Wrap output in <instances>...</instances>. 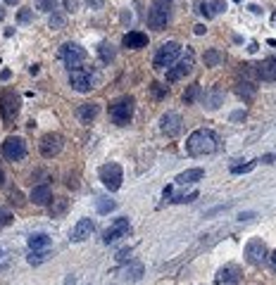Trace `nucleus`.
<instances>
[{"label":"nucleus","instance_id":"1","mask_svg":"<svg viewBox=\"0 0 276 285\" xmlns=\"http://www.w3.org/2000/svg\"><path fill=\"white\" fill-rule=\"evenodd\" d=\"M217 147H219V138H217V133L210 131V129H198L188 136L186 140V152L190 157H203V154H212L217 152Z\"/></svg>","mask_w":276,"mask_h":285},{"label":"nucleus","instance_id":"2","mask_svg":"<svg viewBox=\"0 0 276 285\" xmlns=\"http://www.w3.org/2000/svg\"><path fill=\"white\" fill-rule=\"evenodd\" d=\"M169 22H172V0H155L150 5L148 24L155 31H162Z\"/></svg>","mask_w":276,"mask_h":285},{"label":"nucleus","instance_id":"3","mask_svg":"<svg viewBox=\"0 0 276 285\" xmlns=\"http://www.w3.org/2000/svg\"><path fill=\"white\" fill-rule=\"evenodd\" d=\"M179 55H181V43L167 40V43H162V46L157 48V53L152 57V67H155V69H169L174 62H176Z\"/></svg>","mask_w":276,"mask_h":285},{"label":"nucleus","instance_id":"4","mask_svg":"<svg viewBox=\"0 0 276 285\" xmlns=\"http://www.w3.org/2000/svg\"><path fill=\"white\" fill-rule=\"evenodd\" d=\"M134 105H136V100L131 95H124V98L114 100L110 105V119L117 126H127L131 121V116H134Z\"/></svg>","mask_w":276,"mask_h":285},{"label":"nucleus","instance_id":"5","mask_svg":"<svg viewBox=\"0 0 276 285\" xmlns=\"http://www.w3.org/2000/svg\"><path fill=\"white\" fill-rule=\"evenodd\" d=\"M98 176H100L103 185L107 188V190H110V193L119 190V188H122V181H124L122 167H119V164H114V162L103 164V167H100V171H98Z\"/></svg>","mask_w":276,"mask_h":285},{"label":"nucleus","instance_id":"6","mask_svg":"<svg viewBox=\"0 0 276 285\" xmlns=\"http://www.w3.org/2000/svg\"><path fill=\"white\" fill-rule=\"evenodd\" d=\"M95 81H98V76L91 69H86V67H79V69L69 71V86L79 93H88L91 88H95Z\"/></svg>","mask_w":276,"mask_h":285},{"label":"nucleus","instance_id":"7","mask_svg":"<svg viewBox=\"0 0 276 285\" xmlns=\"http://www.w3.org/2000/svg\"><path fill=\"white\" fill-rule=\"evenodd\" d=\"M60 57H62V62L69 67V71H71V69H79L81 64H84V60L88 57V53L79 46V43H64V46L60 48Z\"/></svg>","mask_w":276,"mask_h":285},{"label":"nucleus","instance_id":"8","mask_svg":"<svg viewBox=\"0 0 276 285\" xmlns=\"http://www.w3.org/2000/svg\"><path fill=\"white\" fill-rule=\"evenodd\" d=\"M245 259L253 264V266H264V264L269 262V250H267V245H264L260 238L248 240V245H245Z\"/></svg>","mask_w":276,"mask_h":285},{"label":"nucleus","instance_id":"9","mask_svg":"<svg viewBox=\"0 0 276 285\" xmlns=\"http://www.w3.org/2000/svg\"><path fill=\"white\" fill-rule=\"evenodd\" d=\"M0 152H3V157L8 162H19V159H24V154H26V143L19 136H10V138H5Z\"/></svg>","mask_w":276,"mask_h":285},{"label":"nucleus","instance_id":"10","mask_svg":"<svg viewBox=\"0 0 276 285\" xmlns=\"http://www.w3.org/2000/svg\"><path fill=\"white\" fill-rule=\"evenodd\" d=\"M0 114L5 121H12L19 114V95L15 91H3L0 93Z\"/></svg>","mask_w":276,"mask_h":285},{"label":"nucleus","instance_id":"11","mask_svg":"<svg viewBox=\"0 0 276 285\" xmlns=\"http://www.w3.org/2000/svg\"><path fill=\"white\" fill-rule=\"evenodd\" d=\"M62 145H64V138L60 133H46L43 138H41V154L48 157V159H53L57 154L62 152Z\"/></svg>","mask_w":276,"mask_h":285},{"label":"nucleus","instance_id":"12","mask_svg":"<svg viewBox=\"0 0 276 285\" xmlns=\"http://www.w3.org/2000/svg\"><path fill=\"white\" fill-rule=\"evenodd\" d=\"M131 233V224H129V219H114V224L107 228V231L103 233V242L105 245H110V242H117L119 238H124V235H129Z\"/></svg>","mask_w":276,"mask_h":285},{"label":"nucleus","instance_id":"13","mask_svg":"<svg viewBox=\"0 0 276 285\" xmlns=\"http://www.w3.org/2000/svg\"><path fill=\"white\" fill-rule=\"evenodd\" d=\"M193 64H195V57H193V53L188 50L186 57H181L176 67H172V69L167 71V81H181L183 76H188L190 71H193Z\"/></svg>","mask_w":276,"mask_h":285},{"label":"nucleus","instance_id":"14","mask_svg":"<svg viewBox=\"0 0 276 285\" xmlns=\"http://www.w3.org/2000/svg\"><path fill=\"white\" fill-rule=\"evenodd\" d=\"M181 114L179 112H167V114H162V119H160V129H162V133H167L169 138H174V136H179L181 133Z\"/></svg>","mask_w":276,"mask_h":285},{"label":"nucleus","instance_id":"15","mask_svg":"<svg viewBox=\"0 0 276 285\" xmlns=\"http://www.w3.org/2000/svg\"><path fill=\"white\" fill-rule=\"evenodd\" d=\"M241 269H238L236 264H226V266H221L217 271V285H238L241 283Z\"/></svg>","mask_w":276,"mask_h":285},{"label":"nucleus","instance_id":"16","mask_svg":"<svg viewBox=\"0 0 276 285\" xmlns=\"http://www.w3.org/2000/svg\"><path fill=\"white\" fill-rule=\"evenodd\" d=\"M93 231H95V224L91 221V219H79V221L74 224V228H71L69 240L71 242H81V240L91 238V233Z\"/></svg>","mask_w":276,"mask_h":285},{"label":"nucleus","instance_id":"17","mask_svg":"<svg viewBox=\"0 0 276 285\" xmlns=\"http://www.w3.org/2000/svg\"><path fill=\"white\" fill-rule=\"evenodd\" d=\"M122 46L129 48V50H141V48L148 46V36L143 31H129V33H124V38H122Z\"/></svg>","mask_w":276,"mask_h":285},{"label":"nucleus","instance_id":"18","mask_svg":"<svg viewBox=\"0 0 276 285\" xmlns=\"http://www.w3.org/2000/svg\"><path fill=\"white\" fill-rule=\"evenodd\" d=\"M31 202L33 205H38V207H43V205H48V202L53 200V190H50V185L48 183H41V185H33L31 188Z\"/></svg>","mask_w":276,"mask_h":285},{"label":"nucleus","instance_id":"19","mask_svg":"<svg viewBox=\"0 0 276 285\" xmlns=\"http://www.w3.org/2000/svg\"><path fill=\"white\" fill-rule=\"evenodd\" d=\"M257 76L262 81H276V57H267L262 64H257Z\"/></svg>","mask_w":276,"mask_h":285},{"label":"nucleus","instance_id":"20","mask_svg":"<svg viewBox=\"0 0 276 285\" xmlns=\"http://www.w3.org/2000/svg\"><path fill=\"white\" fill-rule=\"evenodd\" d=\"M141 278H143V264L138 262H131L127 269L122 271V280L124 283H138Z\"/></svg>","mask_w":276,"mask_h":285},{"label":"nucleus","instance_id":"21","mask_svg":"<svg viewBox=\"0 0 276 285\" xmlns=\"http://www.w3.org/2000/svg\"><path fill=\"white\" fill-rule=\"evenodd\" d=\"M205 178V169H186L183 174L176 176V183L179 185H186V183H198Z\"/></svg>","mask_w":276,"mask_h":285},{"label":"nucleus","instance_id":"22","mask_svg":"<svg viewBox=\"0 0 276 285\" xmlns=\"http://www.w3.org/2000/svg\"><path fill=\"white\" fill-rule=\"evenodd\" d=\"M203 102H205L207 109H217L224 102V93L219 91V88H212V91H207L205 95H203Z\"/></svg>","mask_w":276,"mask_h":285},{"label":"nucleus","instance_id":"23","mask_svg":"<svg viewBox=\"0 0 276 285\" xmlns=\"http://www.w3.org/2000/svg\"><path fill=\"white\" fill-rule=\"evenodd\" d=\"M98 112H100V107L95 105V102H86V105H81L79 107V119L84 124H91L98 116Z\"/></svg>","mask_w":276,"mask_h":285},{"label":"nucleus","instance_id":"24","mask_svg":"<svg viewBox=\"0 0 276 285\" xmlns=\"http://www.w3.org/2000/svg\"><path fill=\"white\" fill-rule=\"evenodd\" d=\"M50 247V235L48 233H33L29 235V250H48Z\"/></svg>","mask_w":276,"mask_h":285},{"label":"nucleus","instance_id":"25","mask_svg":"<svg viewBox=\"0 0 276 285\" xmlns=\"http://www.w3.org/2000/svg\"><path fill=\"white\" fill-rule=\"evenodd\" d=\"M67 207H69V200H67V197H55V200L50 202L48 212H50L53 219H57V216H62L64 212H67Z\"/></svg>","mask_w":276,"mask_h":285},{"label":"nucleus","instance_id":"26","mask_svg":"<svg viewBox=\"0 0 276 285\" xmlns=\"http://www.w3.org/2000/svg\"><path fill=\"white\" fill-rule=\"evenodd\" d=\"M48 257H50V250H31L29 257H26V262L31 264V266H38V264L48 262Z\"/></svg>","mask_w":276,"mask_h":285},{"label":"nucleus","instance_id":"27","mask_svg":"<svg viewBox=\"0 0 276 285\" xmlns=\"http://www.w3.org/2000/svg\"><path fill=\"white\" fill-rule=\"evenodd\" d=\"M98 55H100V60H103L105 64H110V62L114 60V48H112V43L103 40V43L98 46Z\"/></svg>","mask_w":276,"mask_h":285},{"label":"nucleus","instance_id":"28","mask_svg":"<svg viewBox=\"0 0 276 285\" xmlns=\"http://www.w3.org/2000/svg\"><path fill=\"white\" fill-rule=\"evenodd\" d=\"M221 62H224V53H219V50H207L205 53V64L207 67H219Z\"/></svg>","mask_w":276,"mask_h":285},{"label":"nucleus","instance_id":"29","mask_svg":"<svg viewBox=\"0 0 276 285\" xmlns=\"http://www.w3.org/2000/svg\"><path fill=\"white\" fill-rule=\"evenodd\" d=\"M236 91H238V95H243L245 100H250V98L255 95V86L250 84V81H243V84H238Z\"/></svg>","mask_w":276,"mask_h":285},{"label":"nucleus","instance_id":"30","mask_svg":"<svg viewBox=\"0 0 276 285\" xmlns=\"http://www.w3.org/2000/svg\"><path fill=\"white\" fill-rule=\"evenodd\" d=\"M114 207H117L114 200H107V197H100V200H98V214H107V212H112Z\"/></svg>","mask_w":276,"mask_h":285},{"label":"nucleus","instance_id":"31","mask_svg":"<svg viewBox=\"0 0 276 285\" xmlns=\"http://www.w3.org/2000/svg\"><path fill=\"white\" fill-rule=\"evenodd\" d=\"M257 167V162H248V164H233L231 167V174H248V171H253Z\"/></svg>","mask_w":276,"mask_h":285},{"label":"nucleus","instance_id":"32","mask_svg":"<svg viewBox=\"0 0 276 285\" xmlns=\"http://www.w3.org/2000/svg\"><path fill=\"white\" fill-rule=\"evenodd\" d=\"M224 10H226V0H210V12H212V17L221 15Z\"/></svg>","mask_w":276,"mask_h":285},{"label":"nucleus","instance_id":"33","mask_svg":"<svg viewBox=\"0 0 276 285\" xmlns=\"http://www.w3.org/2000/svg\"><path fill=\"white\" fill-rule=\"evenodd\" d=\"M31 19H33V10H29V8L19 10V15H17V22H19V24H29Z\"/></svg>","mask_w":276,"mask_h":285},{"label":"nucleus","instance_id":"34","mask_svg":"<svg viewBox=\"0 0 276 285\" xmlns=\"http://www.w3.org/2000/svg\"><path fill=\"white\" fill-rule=\"evenodd\" d=\"M64 22H67V19H64L62 15H57V12H53V15H50V29H62L64 26Z\"/></svg>","mask_w":276,"mask_h":285},{"label":"nucleus","instance_id":"35","mask_svg":"<svg viewBox=\"0 0 276 285\" xmlns=\"http://www.w3.org/2000/svg\"><path fill=\"white\" fill-rule=\"evenodd\" d=\"M198 95H200V86H190L188 88V93H183V102H193L198 98Z\"/></svg>","mask_w":276,"mask_h":285},{"label":"nucleus","instance_id":"36","mask_svg":"<svg viewBox=\"0 0 276 285\" xmlns=\"http://www.w3.org/2000/svg\"><path fill=\"white\" fill-rule=\"evenodd\" d=\"M57 8V0H38V10L43 12H55Z\"/></svg>","mask_w":276,"mask_h":285},{"label":"nucleus","instance_id":"37","mask_svg":"<svg viewBox=\"0 0 276 285\" xmlns=\"http://www.w3.org/2000/svg\"><path fill=\"white\" fill-rule=\"evenodd\" d=\"M193 200H198V190H193V193H188V195H176L172 202H179V205H186V202H193Z\"/></svg>","mask_w":276,"mask_h":285},{"label":"nucleus","instance_id":"38","mask_svg":"<svg viewBox=\"0 0 276 285\" xmlns=\"http://www.w3.org/2000/svg\"><path fill=\"white\" fill-rule=\"evenodd\" d=\"M129 257H131V247H124V250L117 252V262H127Z\"/></svg>","mask_w":276,"mask_h":285},{"label":"nucleus","instance_id":"39","mask_svg":"<svg viewBox=\"0 0 276 285\" xmlns=\"http://www.w3.org/2000/svg\"><path fill=\"white\" fill-rule=\"evenodd\" d=\"M198 12L205 15V17H212V12H210V3H200V5H198Z\"/></svg>","mask_w":276,"mask_h":285},{"label":"nucleus","instance_id":"40","mask_svg":"<svg viewBox=\"0 0 276 285\" xmlns=\"http://www.w3.org/2000/svg\"><path fill=\"white\" fill-rule=\"evenodd\" d=\"M64 8L69 10V12H76V8H79V0H64Z\"/></svg>","mask_w":276,"mask_h":285},{"label":"nucleus","instance_id":"41","mask_svg":"<svg viewBox=\"0 0 276 285\" xmlns=\"http://www.w3.org/2000/svg\"><path fill=\"white\" fill-rule=\"evenodd\" d=\"M255 216H257V214H255V212H243V214L238 216V221H253Z\"/></svg>","mask_w":276,"mask_h":285},{"label":"nucleus","instance_id":"42","mask_svg":"<svg viewBox=\"0 0 276 285\" xmlns=\"http://www.w3.org/2000/svg\"><path fill=\"white\" fill-rule=\"evenodd\" d=\"M86 5L91 10H100V8H103V0H86Z\"/></svg>","mask_w":276,"mask_h":285},{"label":"nucleus","instance_id":"43","mask_svg":"<svg viewBox=\"0 0 276 285\" xmlns=\"http://www.w3.org/2000/svg\"><path fill=\"white\" fill-rule=\"evenodd\" d=\"M260 162H262V164H276V154H264Z\"/></svg>","mask_w":276,"mask_h":285},{"label":"nucleus","instance_id":"44","mask_svg":"<svg viewBox=\"0 0 276 285\" xmlns=\"http://www.w3.org/2000/svg\"><path fill=\"white\" fill-rule=\"evenodd\" d=\"M269 264H271V269L276 271V250L271 252V255H269Z\"/></svg>","mask_w":276,"mask_h":285},{"label":"nucleus","instance_id":"45","mask_svg":"<svg viewBox=\"0 0 276 285\" xmlns=\"http://www.w3.org/2000/svg\"><path fill=\"white\" fill-rule=\"evenodd\" d=\"M205 24H198V26H195V33H198V36H203V33H205Z\"/></svg>","mask_w":276,"mask_h":285},{"label":"nucleus","instance_id":"46","mask_svg":"<svg viewBox=\"0 0 276 285\" xmlns=\"http://www.w3.org/2000/svg\"><path fill=\"white\" fill-rule=\"evenodd\" d=\"M12 202H22V195H19V190H12Z\"/></svg>","mask_w":276,"mask_h":285},{"label":"nucleus","instance_id":"47","mask_svg":"<svg viewBox=\"0 0 276 285\" xmlns=\"http://www.w3.org/2000/svg\"><path fill=\"white\" fill-rule=\"evenodd\" d=\"M74 283H76V278H74V276H67V278H64V285H74Z\"/></svg>","mask_w":276,"mask_h":285},{"label":"nucleus","instance_id":"48","mask_svg":"<svg viewBox=\"0 0 276 285\" xmlns=\"http://www.w3.org/2000/svg\"><path fill=\"white\" fill-rule=\"evenodd\" d=\"M231 119L236 121V119H245V112H236V114H231Z\"/></svg>","mask_w":276,"mask_h":285},{"label":"nucleus","instance_id":"49","mask_svg":"<svg viewBox=\"0 0 276 285\" xmlns=\"http://www.w3.org/2000/svg\"><path fill=\"white\" fill-rule=\"evenodd\" d=\"M8 78H10V69H5L3 74H0V81H8Z\"/></svg>","mask_w":276,"mask_h":285},{"label":"nucleus","instance_id":"50","mask_svg":"<svg viewBox=\"0 0 276 285\" xmlns=\"http://www.w3.org/2000/svg\"><path fill=\"white\" fill-rule=\"evenodd\" d=\"M250 12H253V15H260L262 10H260V8H257V5H250Z\"/></svg>","mask_w":276,"mask_h":285},{"label":"nucleus","instance_id":"51","mask_svg":"<svg viewBox=\"0 0 276 285\" xmlns=\"http://www.w3.org/2000/svg\"><path fill=\"white\" fill-rule=\"evenodd\" d=\"M5 3H8V5H17V3H19V0H5Z\"/></svg>","mask_w":276,"mask_h":285},{"label":"nucleus","instance_id":"52","mask_svg":"<svg viewBox=\"0 0 276 285\" xmlns=\"http://www.w3.org/2000/svg\"><path fill=\"white\" fill-rule=\"evenodd\" d=\"M3 17H5V10L0 8V22H3Z\"/></svg>","mask_w":276,"mask_h":285},{"label":"nucleus","instance_id":"53","mask_svg":"<svg viewBox=\"0 0 276 285\" xmlns=\"http://www.w3.org/2000/svg\"><path fill=\"white\" fill-rule=\"evenodd\" d=\"M3 257H5V250H3V247H0V259H3Z\"/></svg>","mask_w":276,"mask_h":285},{"label":"nucleus","instance_id":"54","mask_svg":"<svg viewBox=\"0 0 276 285\" xmlns=\"http://www.w3.org/2000/svg\"><path fill=\"white\" fill-rule=\"evenodd\" d=\"M3 183H5V181H3V169H0V185H3Z\"/></svg>","mask_w":276,"mask_h":285},{"label":"nucleus","instance_id":"55","mask_svg":"<svg viewBox=\"0 0 276 285\" xmlns=\"http://www.w3.org/2000/svg\"><path fill=\"white\" fill-rule=\"evenodd\" d=\"M271 22H274V26H276V12H274V17H271Z\"/></svg>","mask_w":276,"mask_h":285}]
</instances>
